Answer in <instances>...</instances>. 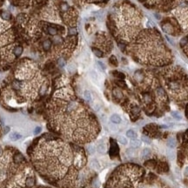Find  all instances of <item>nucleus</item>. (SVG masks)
Instances as JSON below:
<instances>
[{
    "label": "nucleus",
    "mask_w": 188,
    "mask_h": 188,
    "mask_svg": "<svg viewBox=\"0 0 188 188\" xmlns=\"http://www.w3.org/2000/svg\"><path fill=\"white\" fill-rule=\"evenodd\" d=\"M31 162L46 181L59 188H84L92 179L85 149L51 135L31 146Z\"/></svg>",
    "instance_id": "obj_1"
},
{
    "label": "nucleus",
    "mask_w": 188,
    "mask_h": 188,
    "mask_svg": "<svg viewBox=\"0 0 188 188\" xmlns=\"http://www.w3.org/2000/svg\"><path fill=\"white\" fill-rule=\"evenodd\" d=\"M55 97L53 131L78 145H85L95 139L100 130L99 125L94 115L72 91L66 88L61 89Z\"/></svg>",
    "instance_id": "obj_2"
},
{
    "label": "nucleus",
    "mask_w": 188,
    "mask_h": 188,
    "mask_svg": "<svg viewBox=\"0 0 188 188\" xmlns=\"http://www.w3.org/2000/svg\"><path fill=\"white\" fill-rule=\"evenodd\" d=\"M132 58L148 66H165L172 62V52L163 38L154 30H145L138 36L132 46Z\"/></svg>",
    "instance_id": "obj_3"
},
{
    "label": "nucleus",
    "mask_w": 188,
    "mask_h": 188,
    "mask_svg": "<svg viewBox=\"0 0 188 188\" xmlns=\"http://www.w3.org/2000/svg\"><path fill=\"white\" fill-rule=\"evenodd\" d=\"M168 97L180 107L188 101V75L180 66H168L159 72Z\"/></svg>",
    "instance_id": "obj_4"
},
{
    "label": "nucleus",
    "mask_w": 188,
    "mask_h": 188,
    "mask_svg": "<svg viewBox=\"0 0 188 188\" xmlns=\"http://www.w3.org/2000/svg\"><path fill=\"white\" fill-rule=\"evenodd\" d=\"M145 170L136 164H125L111 174L105 188H139L144 179Z\"/></svg>",
    "instance_id": "obj_5"
},
{
    "label": "nucleus",
    "mask_w": 188,
    "mask_h": 188,
    "mask_svg": "<svg viewBox=\"0 0 188 188\" xmlns=\"http://www.w3.org/2000/svg\"><path fill=\"white\" fill-rule=\"evenodd\" d=\"M188 161V129L182 134L180 145L178 149V164L182 166Z\"/></svg>",
    "instance_id": "obj_6"
},
{
    "label": "nucleus",
    "mask_w": 188,
    "mask_h": 188,
    "mask_svg": "<svg viewBox=\"0 0 188 188\" xmlns=\"http://www.w3.org/2000/svg\"><path fill=\"white\" fill-rule=\"evenodd\" d=\"M139 1L145 3V6L160 8L165 11H168L175 0H139Z\"/></svg>",
    "instance_id": "obj_7"
},
{
    "label": "nucleus",
    "mask_w": 188,
    "mask_h": 188,
    "mask_svg": "<svg viewBox=\"0 0 188 188\" xmlns=\"http://www.w3.org/2000/svg\"><path fill=\"white\" fill-rule=\"evenodd\" d=\"M145 132H147L148 135H152L153 137H157V133L159 132V127L155 125H149L145 127ZM146 133V134H147Z\"/></svg>",
    "instance_id": "obj_8"
},
{
    "label": "nucleus",
    "mask_w": 188,
    "mask_h": 188,
    "mask_svg": "<svg viewBox=\"0 0 188 188\" xmlns=\"http://www.w3.org/2000/svg\"><path fill=\"white\" fill-rule=\"evenodd\" d=\"M180 46L183 49V52H185L186 57L188 58V36H186L183 39H181V41H180Z\"/></svg>",
    "instance_id": "obj_9"
},
{
    "label": "nucleus",
    "mask_w": 188,
    "mask_h": 188,
    "mask_svg": "<svg viewBox=\"0 0 188 188\" xmlns=\"http://www.w3.org/2000/svg\"><path fill=\"white\" fill-rule=\"evenodd\" d=\"M112 93L114 98L118 99V100H121V99L124 98V94H123L122 91L118 89V88H113Z\"/></svg>",
    "instance_id": "obj_10"
},
{
    "label": "nucleus",
    "mask_w": 188,
    "mask_h": 188,
    "mask_svg": "<svg viewBox=\"0 0 188 188\" xmlns=\"http://www.w3.org/2000/svg\"><path fill=\"white\" fill-rule=\"evenodd\" d=\"M111 144H112V147H111V155H117L118 152V145L116 144V142L113 139H111Z\"/></svg>",
    "instance_id": "obj_11"
},
{
    "label": "nucleus",
    "mask_w": 188,
    "mask_h": 188,
    "mask_svg": "<svg viewBox=\"0 0 188 188\" xmlns=\"http://www.w3.org/2000/svg\"><path fill=\"white\" fill-rule=\"evenodd\" d=\"M90 167L92 168L93 170H99L100 169V164L97 159H93L90 161Z\"/></svg>",
    "instance_id": "obj_12"
},
{
    "label": "nucleus",
    "mask_w": 188,
    "mask_h": 188,
    "mask_svg": "<svg viewBox=\"0 0 188 188\" xmlns=\"http://www.w3.org/2000/svg\"><path fill=\"white\" fill-rule=\"evenodd\" d=\"M110 120L112 121L113 124H119L121 123V118H120V116L118 115V114H112L111 116V118H110Z\"/></svg>",
    "instance_id": "obj_13"
},
{
    "label": "nucleus",
    "mask_w": 188,
    "mask_h": 188,
    "mask_svg": "<svg viewBox=\"0 0 188 188\" xmlns=\"http://www.w3.org/2000/svg\"><path fill=\"white\" fill-rule=\"evenodd\" d=\"M106 150H107V147H106V145L105 143H100L98 144L97 146V151L99 153H106Z\"/></svg>",
    "instance_id": "obj_14"
},
{
    "label": "nucleus",
    "mask_w": 188,
    "mask_h": 188,
    "mask_svg": "<svg viewBox=\"0 0 188 188\" xmlns=\"http://www.w3.org/2000/svg\"><path fill=\"white\" fill-rule=\"evenodd\" d=\"M9 138H10V140L17 141V140H18V139H20L21 138H22V135H21L20 133H18V132H11V133H10Z\"/></svg>",
    "instance_id": "obj_15"
},
{
    "label": "nucleus",
    "mask_w": 188,
    "mask_h": 188,
    "mask_svg": "<svg viewBox=\"0 0 188 188\" xmlns=\"http://www.w3.org/2000/svg\"><path fill=\"white\" fill-rule=\"evenodd\" d=\"M156 161L153 160V159H150V160H146L145 162V165L147 168H150V169H154L156 167Z\"/></svg>",
    "instance_id": "obj_16"
},
{
    "label": "nucleus",
    "mask_w": 188,
    "mask_h": 188,
    "mask_svg": "<svg viewBox=\"0 0 188 188\" xmlns=\"http://www.w3.org/2000/svg\"><path fill=\"white\" fill-rule=\"evenodd\" d=\"M130 145H131V146L133 147V148H137V147L140 146L141 141L139 140V139H132L130 142Z\"/></svg>",
    "instance_id": "obj_17"
},
{
    "label": "nucleus",
    "mask_w": 188,
    "mask_h": 188,
    "mask_svg": "<svg viewBox=\"0 0 188 188\" xmlns=\"http://www.w3.org/2000/svg\"><path fill=\"white\" fill-rule=\"evenodd\" d=\"M126 137H128L130 139H137V137H138V134H137V132L133 130H128L126 132Z\"/></svg>",
    "instance_id": "obj_18"
},
{
    "label": "nucleus",
    "mask_w": 188,
    "mask_h": 188,
    "mask_svg": "<svg viewBox=\"0 0 188 188\" xmlns=\"http://www.w3.org/2000/svg\"><path fill=\"white\" fill-rule=\"evenodd\" d=\"M92 52H93V53L95 54L97 57H98V58H102V57H104V52H102L101 50H99L98 48L93 47L92 48Z\"/></svg>",
    "instance_id": "obj_19"
},
{
    "label": "nucleus",
    "mask_w": 188,
    "mask_h": 188,
    "mask_svg": "<svg viewBox=\"0 0 188 188\" xmlns=\"http://www.w3.org/2000/svg\"><path fill=\"white\" fill-rule=\"evenodd\" d=\"M84 98H85V99L86 100V101L91 102V99H92V97H91V93L88 90H85V91H84Z\"/></svg>",
    "instance_id": "obj_20"
},
{
    "label": "nucleus",
    "mask_w": 188,
    "mask_h": 188,
    "mask_svg": "<svg viewBox=\"0 0 188 188\" xmlns=\"http://www.w3.org/2000/svg\"><path fill=\"white\" fill-rule=\"evenodd\" d=\"M22 52H23V48L21 47V46H17V47H15L14 50H13V53H14L15 56H17V57L20 56L21 54H22Z\"/></svg>",
    "instance_id": "obj_21"
},
{
    "label": "nucleus",
    "mask_w": 188,
    "mask_h": 188,
    "mask_svg": "<svg viewBox=\"0 0 188 188\" xmlns=\"http://www.w3.org/2000/svg\"><path fill=\"white\" fill-rule=\"evenodd\" d=\"M151 149L150 148H145L142 151V158H148L149 156L151 155Z\"/></svg>",
    "instance_id": "obj_22"
},
{
    "label": "nucleus",
    "mask_w": 188,
    "mask_h": 188,
    "mask_svg": "<svg viewBox=\"0 0 188 188\" xmlns=\"http://www.w3.org/2000/svg\"><path fill=\"white\" fill-rule=\"evenodd\" d=\"M43 47L45 50H50V48L52 47V41L49 39L45 40L43 43Z\"/></svg>",
    "instance_id": "obj_23"
},
{
    "label": "nucleus",
    "mask_w": 188,
    "mask_h": 188,
    "mask_svg": "<svg viewBox=\"0 0 188 188\" xmlns=\"http://www.w3.org/2000/svg\"><path fill=\"white\" fill-rule=\"evenodd\" d=\"M125 153H126V155L128 156L129 158H132V157H134V155H135V151L133 150V148H128L127 150H126V152H125Z\"/></svg>",
    "instance_id": "obj_24"
},
{
    "label": "nucleus",
    "mask_w": 188,
    "mask_h": 188,
    "mask_svg": "<svg viewBox=\"0 0 188 188\" xmlns=\"http://www.w3.org/2000/svg\"><path fill=\"white\" fill-rule=\"evenodd\" d=\"M118 141L120 143V144H122V145H127V143H128V141H127L126 138L125 137H124V136H118Z\"/></svg>",
    "instance_id": "obj_25"
},
{
    "label": "nucleus",
    "mask_w": 188,
    "mask_h": 188,
    "mask_svg": "<svg viewBox=\"0 0 188 188\" xmlns=\"http://www.w3.org/2000/svg\"><path fill=\"white\" fill-rule=\"evenodd\" d=\"M176 145V141L173 139H170L167 140V146L170 147L171 149H173Z\"/></svg>",
    "instance_id": "obj_26"
},
{
    "label": "nucleus",
    "mask_w": 188,
    "mask_h": 188,
    "mask_svg": "<svg viewBox=\"0 0 188 188\" xmlns=\"http://www.w3.org/2000/svg\"><path fill=\"white\" fill-rule=\"evenodd\" d=\"M47 31H48V33L51 34V35H56L57 33H58V30H57L56 28H54V27H52V26L48 27Z\"/></svg>",
    "instance_id": "obj_27"
},
{
    "label": "nucleus",
    "mask_w": 188,
    "mask_h": 188,
    "mask_svg": "<svg viewBox=\"0 0 188 188\" xmlns=\"http://www.w3.org/2000/svg\"><path fill=\"white\" fill-rule=\"evenodd\" d=\"M95 147H94V145H89L88 146H87V152H88V153L89 154H91V155H92V154H94L95 153Z\"/></svg>",
    "instance_id": "obj_28"
},
{
    "label": "nucleus",
    "mask_w": 188,
    "mask_h": 188,
    "mask_svg": "<svg viewBox=\"0 0 188 188\" xmlns=\"http://www.w3.org/2000/svg\"><path fill=\"white\" fill-rule=\"evenodd\" d=\"M1 18L4 20H9V19H10V14L9 12H6V11H4V12L1 13Z\"/></svg>",
    "instance_id": "obj_29"
},
{
    "label": "nucleus",
    "mask_w": 188,
    "mask_h": 188,
    "mask_svg": "<svg viewBox=\"0 0 188 188\" xmlns=\"http://www.w3.org/2000/svg\"><path fill=\"white\" fill-rule=\"evenodd\" d=\"M110 63L114 66L118 65V60H117V58H116L115 56H112L110 58Z\"/></svg>",
    "instance_id": "obj_30"
},
{
    "label": "nucleus",
    "mask_w": 188,
    "mask_h": 188,
    "mask_svg": "<svg viewBox=\"0 0 188 188\" xmlns=\"http://www.w3.org/2000/svg\"><path fill=\"white\" fill-rule=\"evenodd\" d=\"M172 116L175 119H178V120H179V119H181L182 118V116L180 115L179 112H172Z\"/></svg>",
    "instance_id": "obj_31"
},
{
    "label": "nucleus",
    "mask_w": 188,
    "mask_h": 188,
    "mask_svg": "<svg viewBox=\"0 0 188 188\" xmlns=\"http://www.w3.org/2000/svg\"><path fill=\"white\" fill-rule=\"evenodd\" d=\"M141 139H142V140L144 141V142H145V144H151V143H152L151 139H150L149 137H147V136H142Z\"/></svg>",
    "instance_id": "obj_32"
},
{
    "label": "nucleus",
    "mask_w": 188,
    "mask_h": 188,
    "mask_svg": "<svg viewBox=\"0 0 188 188\" xmlns=\"http://www.w3.org/2000/svg\"><path fill=\"white\" fill-rule=\"evenodd\" d=\"M167 154H168V158H169L170 159H174V156H175V154H174V152L173 151H172V150H168Z\"/></svg>",
    "instance_id": "obj_33"
},
{
    "label": "nucleus",
    "mask_w": 188,
    "mask_h": 188,
    "mask_svg": "<svg viewBox=\"0 0 188 188\" xmlns=\"http://www.w3.org/2000/svg\"><path fill=\"white\" fill-rule=\"evenodd\" d=\"M109 128H110V130L112 131V132H117V131H118V126L114 124H110Z\"/></svg>",
    "instance_id": "obj_34"
},
{
    "label": "nucleus",
    "mask_w": 188,
    "mask_h": 188,
    "mask_svg": "<svg viewBox=\"0 0 188 188\" xmlns=\"http://www.w3.org/2000/svg\"><path fill=\"white\" fill-rule=\"evenodd\" d=\"M58 64L59 66L63 67V66H64V64H65V61H64V59L63 58H60L58 60Z\"/></svg>",
    "instance_id": "obj_35"
},
{
    "label": "nucleus",
    "mask_w": 188,
    "mask_h": 188,
    "mask_svg": "<svg viewBox=\"0 0 188 188\" xmlns=\"http://www.w3.org/2000/svg\"><path fill=\"white\" fill-rule=\"evenodd\" d=\"M117 84H118V86L122 87V88H126V84L124 82V81L118 80V81H117Z\"/></svg>",
    "instance_id": "obj_36"
},
{
    "label": "nucleus",
    "mask_w": 188,
    "mask_h": 188,
    "mask_svg": "<svg viewBox=\"0 0 188 188\" xmlns=\"http://www.w3.org/2000/svg\"><path fill=\"white\" fill-rule=\"evenodd\" d=\"M88 3H99V2H107L108 0H83Z\"/></svg>",
    "instance_id": "obj_37"
},
{
    "label": "nucleus",
    "mask_w": 188,
    "mask_h": 188,
    "mask_svg": "<svg viewBox=\"0 0 188 188\" xmlns=\"http://www.w3.org/2000/svg\"><path fill=\"white\" fill-rule=\"evenodd\" d=\"M98 65L99 66V68L101 69L102 71H105L106 70V65H105V64H103L102 62H100V61H98Z\"/></svg>",
    "instance_id": "obj_38"
},
{
    "label": "nucleus",
    "mask_w": 188,
    "mask_h": 188,
    "mask_svg": "<svg viewBox=\"0 0 188 188\" xmlns=\"http://www.w3.org/2000/svg\"><path fill=\"white\" fill-rule=\"evenodd\" d=\"M114 73H116V76L118 77V78H119V79H125V75L123 74V73H121V72H115Z\"/></svg>",
    "instance_id": "obj_39"
},
{
    "label": "nucleus",
    "mask_w": 188,
    "mask_h": 188,
    "mask_svg": "<svg viewBox=\"0 0 188 188\" xmlns=\"http://www.w3.org/2000/svg\"><path fill=\"white\" fill-rule=\"evenodd\" d=\"M41 130H42L41 127H40V126H37V127L35 128V130H34V133H35V134H38V133L41 132Z\"/></svg>",
    "instance_id": "obj_40"
},
{
    "label": "nucleus",
    "mask_w": 188,
    "mask_h": 188,
    "mask_svg": "<svg viewBox=\"0 0 188 188\" xmlns=\"http://www.w3.org/2000/svg\"><path fill=\"white\" fill-rule=\"evenodd\" d=\"M91 76L93 79H97V78H98L97 73H96L95 72H91Z\"/></svg>",
    "instance_id": "obj_41"
},
{
    "label": "nucleus",
    "mask_w": 188,
    "mask_h": 188,
    "mask_svg": "<svg viewBox=\"0 0 188 188\" xmlns=\"http://www.w3.org/2000/svg\"><path fill=\"white\" fill-rule=\"evenodd\" d=\"M118 46H119V48H120L121 50H122V51H124V50H125V44L118 43Z\"/></svg>",
    "instance_id": "obj_42"
},
{
    "label": "nucleus",
    "mask_w": 188,
    "mask_h": 188,
    "mask_svg": "<svg viewBox=\"0 0 188 188\" xmlns=\"http://www.w3.org/2000/svg\"><path fill=\"white\" fill-rule=\"evenodd\" d=\"M186 117L187 118V119H188V104L186 105Z\"/></svg>",
    "instance_id": "obj_43"
},
{
    "label": "nucleus",
    "mask_w": 188,
    "mask_h": 188,
    "mask_svg": "<svg viewBox=\"0 0 188 188\" xmlns=\"http://www.w3.org/2000/svg\"><path fill=\"white\" fill-rule=\"evenodd\" d=\"M74 70H75V69L73 68V66H72V65H70V66L68 67V71H70V72H73Z\"/></svg>",
    "instance_id": "obj_44"
},
{
    "label": "nucleus",
    "mask_w": 188,
    "mask_h": 188,
    "mask_svg": "<svg viewBox=\"0 0 188 188\" xmlns=\"http://www.w3.org/2000/svg\"><path fill=\"white\" fill-rule=\"evenodd\" d=\"M3 154H4V150H3L2 147L0 146V157H1V156H3Z\"/></svg>",
    "instance_id": "obj_45"
},
{
    "label": "nucleus",
    "mask_w": 188,
    "mask_h": 188,
    "mask_svg": "<svg viewBox=\"0 0 188 188\" xmlns=\"http://www.w3.org/2000/svg\"><path fill=\"white\" fill-rule=\"evenodd\" d=\"M185 175H188V167H186L185 170Z\"/></svg>",
    "instance_id": "obj_46"
},
{
    "label": "nucleus",
    "mask_w": 188,
    "mask_h": 188,
    "mask_svg": "<svg viewBox=\"0 0 188 188\" xmlns=\"http://www.w3.org/2000/svg\"><path fill=\"white\" fill-rule=\"evenodd\" d=\"M36 188H50V187H45V186H38V187H36Z\"/></svg>",
    "instance_id": "obj_47"
}]
</instances>
